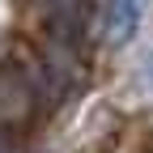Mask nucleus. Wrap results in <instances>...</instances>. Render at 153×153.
<instances>
[{
	"instance_id": "nucleus-2",
	"label": "nucleus",
	"mask_w": 153,
	"mask_h": 153,
	"mask_svg": "<svg viewBox=\"0 0 153 153\" xmlns=\"http://www.w3.org/2000/svg\"><path fill=\"white\" fill-rule=\"evenodd\" d=\"M149 81H153V60H149Z\"/></svg>"
},
{
	"instance_id": "nucleus-1",
	"label": "nucleus",
	"mask_w": 153,
	"mask_h": 153,
	"mask_svg": "<svg viewBox=\"0 0 153 153\" xmlns=\"http://www.w3.org/2000/svg\"><path fill=\"white\" fill-rule=\"evenodd\" d=\"M102 26H106V38H111L115 47L132 43L136 30H140V0H106Z\"/></svg>"
}]
</instances>
